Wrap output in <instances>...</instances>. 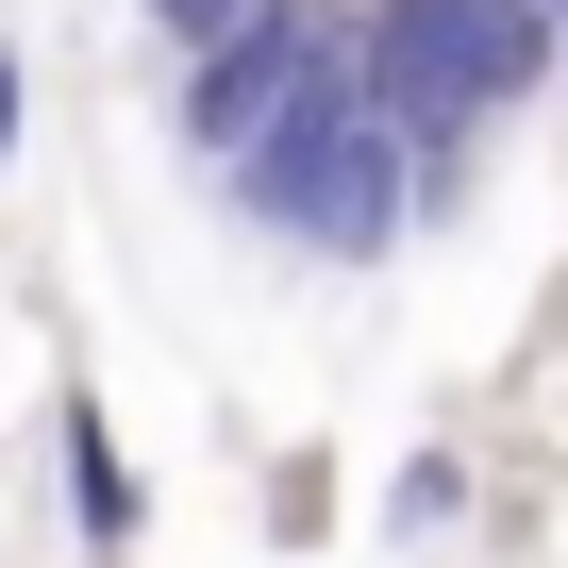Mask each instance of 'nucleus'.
I'll return each mask as SVG.
<instances>
[{
	"label": "nucleus",
	"mask_w": 568,
	"mask_h": 568,
	"mask_svg": "<svg viewBox=\"0 0 568 568\" xmlns=\"http://www.w3.org/2000/svg\"><path fill=\"white\" fill-rule=\"evenodd\" d=\"M335 51H352V101L402 134L418 217H452V201H468V151L551 84V51H568V34L535 18V0H352Z\"/></svg>",
	"instance_id": "f257e3e1"
},
{
	"label": "nucleus",
	"mask_w": 568,
	"mask_h": 568,
	"mask_svg": "<svg viewBox=\"0 0 568 568\" xmlns=\"http://www.w3.org/2000/svg\"><path fill=\"white\" fill-rule=\"evenodd\" d=\"M51 485H68V518H84V551H101V568L151 535V485H134V452H118L101 385H68V402H51Z\"/></svg>",
	"instance_id": "20e7f679"
},
{
	"label": "nucleus",
	"mask_w": 568,
	"mask_h": 568,
	"mask_svg": "<svg viewBox=\"0 0 568 568\" xmlns=\"http://www.w3.org/2000/svg\"><path fill=\"white\" fill-rule=\"evenodd\" d=\"M468 518V452H402V485H385V535L418 551V535H452Z\"/></svg>",
	"instance_id": "39448f33"
},
{
	"label": "nucleus",
	"mask_w": 568,
	"mask_h": 568,
	"mask_svg": "<svg viewBox=\"0 0 568 568\" xmlns=\"http://www.w3.org/2000/svg\"><path fill=\"white\" fill-rule=\"evenodd\" d=\"M217 217H234V234H267V251H302V267H385V251L418 234L402 134L352 101V51H335V34H318L302 101H284V118L217 168Z\"/></svg>",
	"instance_id": "f03ea898"
},
{
	"label": "nucleus",
	"mask_w": 568,
	"mask_h": 568,
	"mask_svg": "<svg viewBox=\"0 0 568 568\" xmlns=\"http://www.w3.org/2000/svg\"><path fill=\"white\" fill-rule=\"evenodd\" d=\"M18 134H34V68H18V34H0V168H18Z\"/></svg>",
	"instance_id": "0eeeda50"
},
{
	"label": "nucleus",
	"mask_w": 568,
	"mask_h": 568,
	"mask_svg": "<svg viewBox=\"0 0 568 568\" xmlns=\"http://www.w3.org/2000/svg\"><path fill=\"white\" fill-rule=\"evenodd\" d=\"M318 34H335L318 0H251L234 34H201V51L168 68V151H184V168L217 184V168H234V151H251L267 118H284V101H302V68H318Z\"/></svg>",
	"instance_id": "7ed1b4c3"
},
{
	"label": "nucleus",
	"mask_w": 568,
	"mask_h": 568,
	"mask_svg": "<svg viewBox=\"0 0 568 568\" xmlns=\"http://www.w3.org/2000/svg\"><path fill=\"white\" fill-rule=\"evenodd\" d=\"M234 18H251V0H151V34H168V68H184L201 34H234Z\"/></svg>",
	"instance_id": "423d86ee"
}]
</instances>
